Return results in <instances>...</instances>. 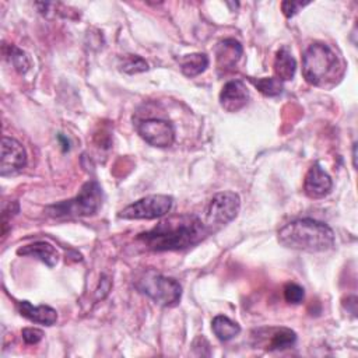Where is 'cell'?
<instances>
[{
	"mask_svg": "<svg viewBox=\"0 0 358 358\" xmlns=\"http://www.w3.org/2000/svg\"><path fill=\"white\" fill-rule=\"evenodd\" d=\"M206 224L196 215H172L152 229L140 234L138 239L152 250H180L199 243L208 235Z\"/></svg>",
	"mask_w": 358,
	"mask_h": 358,
	"instance_id": "6da1fadb",
	"label": "cell"
},
{
	"mask_svg": "<svg viewBox=\"0 0 358 358\" xmlns=\"http://www.w3.org/2000/svg\"><path fill=\"white\" fill-rule=\"evenodd\" d=\"M17 308H18V312L25 319H28V320H31L34 323H39V324H45V326H52L57 320V312L53 308L48 306V305L34 306L28 301H21V302H18Z\"/></svg>",
	"mask_w": 358,
	"mask_h": 358,
	"instance_id": "5bb4252c",
	"label": "cell"
},
{
	"mask_svg": "<svg viewBox=\"0 0 358 358\" xmlns=\"http://www.w3.org/2000/svg\"><path fill=\"white\" fill-rule=\"evenodd\" d=\"M211 329H213L214 334L217 336V338L221 341H229L241 333L239 324L222 315H218L213 319Z\"/></svg>",
	"mask_w": 358,
	"mask_h": 358,
	"instance_id": "e0dca14e",
	"label": "cell"
},
{
	"mask_svg": "<svg viewBox=\"0 0 358 358\" xmlns=\"http://www.w3.org/2000/svg\"><path fill=\"white\" fill-rule=\"evenodd\" d=\"M120 69L127 74H136L148 70V64L143 57L137 55H124L120 59Z\"/></svg>",
	"mask_w": 358,
	"mask_h": 358,
	"instance_id": "ffe728a7",
	"label": "cell"
},
{
	"mask_svg": "<svg viewBox=\"0 0 358 358\" xmlns=\"http://www.w3.org/2000/svg\"><path fill=\"white\" fill-rule=\"evenodd\" d=\"M102 206V189L98 182L90 180L83 185L80 193L66 201L46 208L52 217H87L95 214Z\"/></svg>",
	"mask_w": 358,
	"mask_h": 358,
	"instance_id": "5b68a950",
	"label": "cell"
},
{
	"mask_svg": "<svg viewBox=\"0 0 358 358\" xmlns=\"http://www.w3.org/2000/svg\"><path fill=\"white\" fill-rule=\"evenodd\" d=\"M250 83L266 96H277L282 92V81L275 77L250 78Z\"/></svg>",
	"mask_w": 358,
	"mask_h": 358,
	"instance_id": "d6986e66",
	"label": "cell"
},
{
	"mask_svg": "<svg viewBox=\"0 0 358 358\" xmlns=\"http://www.w3.org/2000/svg\"><path fill=\"white\" fill-rule=\"evenodd\" d=\"M305 296V291L301 285L289 282L284 288V298L288 303H299Z\"/></svg>",
	"mask_w": 358,
	"mask_h": 358,
	"instance_id": "7402d4cb",
	"label": "cell"
},
{
	"mask_svg": "<svg viewBox=\"0 0 358 358\" xmlns=\"http://www.w3.org/2000/svg\"><path fill=\"white\" fill-rule=\"evenodd\" d=\"M241 199L235 192H221L213 196L206 208V227L210 232L229 224L239 213Z\"/></svg>",
	"mask_w": 358,
	"mask_h": 358,
	"instance_id": "8992f818",
	"label": "cell"
},
{
	"mask_svg": "<svg viewBox=\"0 0 358 358\" xmlns=\"http://www.w3.org/2000/svg\"><path fill=\"white\" fill-rule=\"evenodd\" d=\"M27 165V152L20 141L4 136L1 138L0 175L8 176L20 172Z\"/></svg>",
	"mask_w": 358,
	"mask_h": 358,
	"instance_id": "9c48e42d",
	"label": "cell"
},
{
	"mask_svg": "<svg viewBox=\"0 0 358 358\" xmlns=\"http://www.w3.org/2000/svg\"><path fill=\"white\" fill-rule=\"evenodd\" d=\"M249 99V91L241 80L228 81L220 94V103L227 112H238Z\"/></svg>",
	"mask_w": 358,
	"mask_h": 358,
	"instance_id": "8fae6325",
	"label": "cell"
},
{
	"mask_svg": "<svg viewBox=\"0 0 358 358\" xmlns=\"http://www.w3.org/2000/svg\"><path fill=\"white\" fill-rule=\"evenodd\" d=\"M110 287H112L110 280L106 275H102L99 278V284H98V288H96V299H103L109 294Z\"/></svg>",
	"mask_w": 358,
	"mask_h": 358,
	"instance_id": "d4e9b609",
	"label": "cell"
},
{
	"mask_svg": "<svg viewBox=\"0 0 358 358\" xmlns=\"http://www.w3.org/2000/svg\"><path fill=\"white\" fill-rule=\"evenodd\" d=\"M271 331L273 334L270 337V341L266 344V348L270 351L289 348L296 341V333L291 329L280 327V329H271Z\"/></svg>",
	"mask_w": 358,
	"mask_h": 358,
	"instance_id": "ac0fdd59",
	"label": "cell"
},
{
	"mask_svg": "<svg viewBox=\"0 0 358 358\" xmlns=\"http://www.w3.org/2000/svg\"><path fill=\"white\" fill-rule=\"evenodd\" d=\"M17 255L20 256H32L42 263H45L48 267H55L59 262V252L57 249L45 241H38L29 245H25L17 250Z\"/></svg>",
	"mask_w": 358,
	"mask_h": 358,
	"instance_id": "4fadbf2b",
	"label": "cell"
},
{
	"mask_svg": "<svg viewBox=\"0 0 358 358\" xmlns=\"http://www.w3.org/2000/svg\"><path fill=\"white\" fill-rule=\"evenodd\" d=\"M333 187L331 178L322 169L319 164H313L305 175L303 190L310 199H322L330 193Z\"/></svg>",
	"mask_w": 358,
	"mask_h": 358,
	"instance_id": "30bf717a",
	"label": "cell"
},
{
	"mask_svg": "<svg viewBox=\"0 0 358 358\" xmlns=\"http://www.w3.org/2000/svg\"><path fill=\"white\" fill-rule=\"evenodd\" d=\"M21 334L27 344H36L43 337V331L41 329H35V327H25V329H22Z\"/></svg>",
	"mask_w": 358,
	"mask_h": 358,
	"instance_id": "603a6c76",
	"label": "cell"
},
{
	"mask_svg": "<svg viewBox=\"0 0 358 358\" xmlns=\"http://www.w3.org/2000/svg\"><path fill=\"white\" fill-rule=\"evenodd\" d=\"M138 134L152 147L165 148L175 141V127L171 122L164 119H145L137 123Z\"/></svg>",
	"mask_w": 358,
	"mask_h": 358,
	"instance_id": "ba28073f",
	"label": "cell"
},
{
	"mask_svg": "<svg viewBox=\"0 0 358 358\" xmlns=\"http://www.w3.org/2000/svg\"><path fill=\"white\" fill-rule=\"evenodd\" d=\"M173 199L166 194L145 196L124 207L119 217L124 220H154L166 215L172 208Z\"/></svg>",
	"mask_w": 358,
	"mask_h": 358,
	"instance_id": "52a82bcc",
	"label": "cell"
},
{
	"mask_svg": "<svg viewBox=\"0 0 358 358\" xmlns=\"http://www.w3.org/2000/svg\"><path fill=\"white\" fill-rule=\"evenodd\" d=\"M308 3H302V1H282L281 3V10L284 13L285 17H294L303 6H306Z\"/></svg>",
	"mask_w": 358,
	"mask_h": 358,
	"instance_id": "cb8c5ba5",
	"label": "cell"
},
{
	"mask_svg": "<svg viewBox=\"0 0 358 358\" xmlns=\"http://www.w3.org/2000/svg\"><path fill=\"white\" fill-rule=\"evenodd\" d=\"M134 285L140 292L165 308L178 305L182 296V287L176 280L165 277L152 268L141 271Z\"/></svg>",
	"mask_w": 358,
	"mask_h": 358,
	"instance_id": "277c9868",
	"label": "cell"
},
{
	"mask_svg": "<svg viewBox=\"0 0 358 358\" xmlns=\"http://www.w3.org/2000/svg\"><path fill=\"white\" fill-rule=\"evenodd\" d=\"M8 49H10L8 59H10L11 64L15 67V70H18L20 73H27L31 67V60L27 56V53L15 46H10Z\"/></svg>",
	"mask_w": 358,
	"mask_h": 358,
	"instance_id": "44dd1931",
	"label": "cell"
},
{
	"mask_svg": "<svg viewBox=\"0 0 358 358\" xmlns=\"http://www.w3.org/2000/svg\"><path fill=\"white\" fill-rule=\"evenodd\" d=\"M242 56V45L232 39H224L221 42H218L217 48H215V59H217V69L220 71H228L232 67H235V64L238 63V60Z\"/></svg>",
	"mask_w": 358,
	"mask_h": 358,
	"instance_id": "7c38bea8",
	"label": "cell"
},
{
	"mask_svg": "<svg viewBox=\"0 0 358 358\" xmlns=\"http://www.w3.org/2000/svg\"><path fill=\"white\" fill-rule=\"evenodd\" d=\"M278 241L282 246L294 250L326 252L334 246V232L324 222L299 218L278 231Z\"/></svg>",
	"mask_w": 358,
	"mask_h": 358,
	"instance_id": "7a4b0ae2",
	"label": "cell"
},
{
	"mask_svg": "<svg viewBox=\"0 0 358 358\" xmlns=\"http://www.w3.org/2000/svg\"><path fill=\"white\" fill-rule=\"evenodd\" d=\"M296 70V60L287 48H281L275 53L274 74L280 81H288L294 77Z\"/></svg>",
	"mask_w": 358,
	"mask_h": 358,
	"instance_id": "9a60e30c",
	"label": "cell"
},
{
	"mask_svg": "<svg viewBox=\"0 0 358 358\" xmlns=\"http://www.w3.org/2000/svg\"><path fill=\"white\" fill-rule=\"evenodd\" d=\"M303 78L322 88H330L343 77L344 67L336 52L324 43H312L303 53Z\"/></svg>",
	"mask_w": 358,
	"mask_h": 358,
	"instance_id": "3957f363",
	"label": "cell"
},
{
	"mask_svg": "<svg viewBox=\"0 0 358 358\" xmlns=\"http://www.w3.org/2000/svg\"><path fill=\"white\" fill-rule=\"evenodd\" d=\"M179 66L186 77H196L207 69L208 57L204 53L185 55L179 59Z\"/></svg>",
	"mask_w": 358,
	"mask_h": 358,
	"instance_id": "2e32d148",
	"label": "cell"
}]
</instances>
